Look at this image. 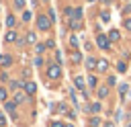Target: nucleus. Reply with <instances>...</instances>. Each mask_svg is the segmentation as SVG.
<instances>
[{
	"label": "nucleus",
	"instance_id": "3",
	"mask_svg": "<svg viewBox=\"0 0 131 127\" xmlns=\"http://www.w3.org/2000/svg\"><path fill=\"white\" fill-rule=\"evenodd\" d=\"M61 76V68H59V64H53V66H49L47 68V78H59Z\"/></svg>",
	"mask_w": 131,
	"mask_h": 127
},
{
	"label": "nucleus",
	"instance_id": "30",
	"mask_svg": "<svg viewBox=\"0 0 131 127\" xmlns=\"http://www.w3.org/2000/svg\"><path fill=\"white\" fill-rule=\"evenodd\" d=\"M4 98H6V90H4V88H0V100H4Z\"/></svg>",
	"mask_w": 131,
	"mask_h": 127
},
{
	"label": "nucleus",
	"instance_id": "22",
	"mask_svg": "<svg viewBox=\"0 0 131 127\" xmlns=\"http://www.w3.org/2000/svg\"><path fill=\"white\" fill-rule=\"evenodd\" d=\"M6 25H8V27H14V16H12V14L6 18Z\"/></svg>",
	"mask_w": 131,
	"mask_h": 127
},
{
	"label": "nucleus",
	"instance_id": "36",
	"mask_svg": "<svg viewBox=\"0 0 131 127\" xmlns=\"http://www.w3.org/2000/svg\"><path fill=\"white\" fill-rule=\"evenodd\" d=\"M102 2H104V4H108V2H111V0H102Z\"/></svg>",
	"mask_w": 131,
	"mask_h": 127
},
{
	"label": "nucleus",
	"instance_id": "1",
	"mask_svg": "<svg viewBox=\"0 0 131 127\" xmlns=\"http://www.w3.org/2000/svg\"><path fill=\"white\" fill-rule=\"evenodd\" d=\"M96 45L100 47V49H104V51H108L111 49V39H108V35H96Z\"/></svg>",
	"mask_w": 131,
	"mask_h": 127
},
{
	"label": "nucleus",
	"instance_id": "31",
	"mask_svg": "<svg viewBox=\"0 0 131 127\" xmlns=\"http://www.w3.org/2000/svg\"><path fill=\"white\" fill-rule=\"evenodd\" d=\"M4 125H6V119H4V115L0 113V127H4Z\"/></svg>",
	"mask_w": 131,
	"mask_h": 127
},
{
	"label": "nucleus",
	"instance_id": "9",
	"mask_svg": "<svg viewBox=\"0 0 131 127\" xmlns=\"http://www.w3.org/2000/svg\"><path fill=\"white\" fill-rule=\"evenodd\" d=\"M25 98H27V92H16L14 94V102H25Z\"/></svg>",
	"mask_w": 131,
	"mask_h": 127
},
{
	"label": "nucleus",
	"instance_id": "37",
	"mask_svg": "<svg viewBox=\"0 0 131 127\" xmlns=\"http://www.w3.org/2000/svg\"><path fill=\"white\" fill-rule=\"evenodd\" d=\"M66 127H74V125H66Z\"/></svg>",
	"mask_w": 131,
	"mask_h": 127
},
{
	"label": "nucleus",
	"instance_id": "35",
	"mask_svg": "<svg viewBox=\"0 0 131 127\" xmlns=\"http://www.w3.org/2000/svg\"><path fill=\"white\" fill-rule=\"evenodd\" d=\"M104 127H115V123H111V121H108V123H104Z\"/></svg>",
	"mask_w": 131,
	"mask_h": 127
},
{
	"label": "nucleus",
	"instance_id": "20",
	"mask_svg": "<svg viewBox=\"0 0 131 127\" xmlns=\"http://www.w3.org/2000/svg\"><path fill=\"white\" fill-rule=\"evenodd\" d=\"M88 84H90V86H96V76L90 74V76H88Z\"/></svg>",
	"mask_w": 131,
	"mask_h": 127
},
{
	"label": "nucleus",
	"instance_id": "12",
	"mask_svg": "<svg viewBox=\"0 0 131 127\" xmlns=\"http://www.w3.org/2000/svg\"><path fill=\"white\" fill-rule=\"evenodd\" d=\"M100 20H102V23H108V20H111V14H108L106 10H102V12H100Z\"/></svg>",
	"mask_w": 131,
	"mask_h": 127
},
{
	"label": "nucleus",
	"instance_id": "15",
	"mask_svg": "<svg viewBox=\"0 0 131 127\" xmlns=\"http://www.w3.org/2000/svg\"><path fill=\"white\" fill-rule=\"evenodd\" d=\"M37 41V35L35 33H27V43H35Z\"/></svg>",
	"mask_w": 131,
	"mask_h": 127
},
{
	"label": "nucleus",
	"instance_id": "5",
	"mask_svg": "<svg viewBox=\"0 0 131 127\" xmlns=\"http://www.w3.org/2000/svg\"><path fill=\"white\" fill-rule=\"evenodd\" d=\"M35 90H37L35 82H25V92L27 94H35Z\"/></svg>",
	"mask_w": 131,
	"mask_h": 127
},
{
	"label": "nucleus",
	"instance_id": "29",
	"mask_svg": "<svg viewBox=\"0 0 131 127\" xmlns=\"http://www.w3.org/2000/svg\"><path fill=\"white\" fill-rule=\"evenodd\" d=\"M115 84H117V80H115V76H111L108 78V86H115Z\"/></svg>",
	"mask_w": 131,
	"mask_h": 127
},
{
	"label": "nucleus",
	"instance_id": "4",
	"mask_svg": "<svg viewBox=\"0 0 131 127\" xmlns=\"http://www.w3.org/2000/svg\"><path fill=\"white\" fill-rule=\"evenodd\" d=\"M74 84H76V88H78V90H82V92H84V86H86V84H84V78H82V76H76V78H74Z\"/></svg>",
	"mask_w": 131,
	"mask_h": 127
},
{
	"label": "nucleus",
	"instance_id": "34",
	"mask_svg": "<svg viewBox=\"0 0 131 127\" xmlns=\"http://www.w3.org/2000/svg\"><path fill=\"white\" fill-rule=\"evenodd\" d=\"M53 127H66V125H63V123H59V121H55V123H53Z\"/></svg>",
	"mask_w": 131,
	"mask_h": 127
},
{
	"label": "nucleus",
	"instance_id": "39",
	"mask_svg": "<svg viewBox=\"0 0 131 127\" xmlns=\"http://www.w3.org/2000/svg\"><path fill=\"white\" fill-rule=\"evenodd\" d=\"M129 127H131V125H129Z\"/></svg>",
	"mask_w": 131,
	"mask_h": 127
},
{
	"label": "nucleus",
	"instance_id": "33",
	"mask_svg": "<svg viewBox=\"0 0 131 127\" xmlns=\"http://www.w3.org/2000/svg\"><path fill=\"white\" fill-rule=\"evenodd\" d=\"M125 29H127V31H131V20H129V18L125 20Z\"/></svg>",
	"mask_w": 131,
	"mask_h": 127
},
{
	"label": "nucleus",
	"instance_id": "7",
	"mask_svg": "<svg viewBox=\"0 0 131 127\" xmlns=\"http://www.w3.org/2000/svg\"><path fill=\"white\" fill-rule=\"evenodd\" d=\"M96 66H98V59H94V57H88L86 59V68L88 70H96Z\"/></svg>",
	"mask_w": 131,
	"mask_h": 127
},
{
	"label": "nucleus",
	"instance_id": "2",
	"mask_svg": "<svg viewBox=\"0 0 131 127\" xmlns=\"http://www.w3.org/2000/svg\"><path fill=\"white\" fill-rule=\"evenodd\" d=\"M37 25H39L41 31H49V27H51V18L41 14V16H37Z\"/></svg>",
	"mask_w": 131,
	"mask_h": 127
},
{
	"label": "nucleus",
	"instance_id": "13",
	"mask_svg": "<svg viewBox=\"0 0 131 127\" xmlns=\"http://www.w3.org/2000/svg\"><path fill=\"white\" fill-rule=\"evenodd\" d=\"M108 39H111V41H117V39H119V31H117V29H113V31L108 33Z\"/></svg>",
	"mask_w": 131,
	"mask_h": 127
},
{
	"label": "nucleus",
	"instance_id": "8",
	"mask_svg": "<svg viewBox=\"0 0 131 127\" xmlns=\"http://www.w3.org/2000/svg\"><path fill=\"white\" fill-rule=\"evenodd\" d=\"M10 64H12V57H10V55H2V57H0V66H4V68H8Z\"/></svg>",
	"mask_w": 131,
	"mask_h": 127
},
{
	"label": "nucleus",
	"instance_id": "23",
	"mask_svg": "<svg viewBox=\"0 0 131 127\" xmlns=\"http://www.w3.org/2000/svg\"><path fill=\"white\" fill-rule=\"evenodd\" d=\"M23 20H31V12H29V10L23 12Z\"/></svg>",
	"mask_w": 131,
	"mask_h": 127
},
{
	"label": "nucleus",
	"instance_id": "19",
	"mask_svg": "<svg viewBox=\"0 0 131 127\" xmlns=\"http://www.w3.org/2000/svg\"><path fill=\"white\" fill-rule=\"evenodd\" d=\"M90 125H92V127H98V125H100V119H98V117H92V119H90Z\"/></svg>",
	"mask_w": 131,
	"mask_h": 127
},
{
	"label": "nucleus",
	"instance_id": "16",
	"mask_svg": "<svg viewBox=\"0 0 131 127\" xmlns=\"http://www.w3.org/2000/svg\"><path fill=\"white\" fill-rule=\"evenodd\" d=\"M74 12H76V10H74L72 6H66V16H70V18H74Z\"/></svg>",
	"mask_w": 131,
	"mask_h": 127
},
{
	"label": "nucleus",
	"instance_id": "21",
	"mask_svg": "<svg viewBox=\"0 0 131 127\" xmlns=\"http://www.w3.org/2000/svg\"><path fill=\"white\" fill-rule=\"evenodd\" d=\"M14 104H16L14 100H12V102H6V111H8V113H12V111H14Z\"/></svg>",
	"mask_w": 131,
	"mask_h": 127
},
{
	"label": "nucleus",
	"instance_id": "10",
	"mask_svg": "<svg viewBox=\"0 0 131 127\" xmlns=\"http://www.w3.org/2000/svg\"><path fill=\"white\" fill-rule=\"evenodd\" d=\"M96 68H98L100 72H104V70L108 68V61H106V59H98V66H96Z\"/></svg>",
	"mask_w": 131,
	"mask_h": 127
},
{
	"label": "nucleus",
	"instance_id": "38",
	"mask_svg": "<svg viewBox=\"0 0 131 127\" xmlns=\"http://www.w3.org/2000/svg\"><path fill=\"white\" fill-rule=\"evenodd\" d=\"M88 2H92V0H88Z\"/></svg>",
	"mask_w": 131,
	"mask_h": 127
},
{
	"label": "nucleus",
	"instance_id": "26",
	"mask_svg": "<svg viewBox=\"0 0 131 127\" xmlns=\"http://www.w3.org/2000/svg\"><path fill=\"white\" fill-rule=\"evenodd\" d=\"M14 4H16V8H23L25 6V0H14Z\"/></svg>",
	"mask_w": 131,
	"mask_h": 127
},
{
	"label": "nucleus",
	"instance_id": "18",
	"mask_svg": "<svg viewBox=\"0 0 131 127\" xmlns=\"http://www.w3.org/2000/svg\"><path fill=\"white\" fill-rule=\"evenodd\" d=\"M80 59H82V55H80L78 51H74V53H72V61H76V64H78Z\"/></svg>",
	"mask_w": 131,
	"mask_h": 127
},
{
	"label": "nucleus",
	"instance_id": "27",
	"mask_svg": "<svg viewBox=\"0 0 131 127\" xmlns=\"http://www.w3.org/2000/svg\"><path fill=\"white\" fill-rule=\"evenodd\" d=\"M45 47H55V41H53V39H49V41L45 43Z\"/></svg>",
	"mask_w": 131,
	"mask_h": 127
},
{
	"label": "nucleus",
	"instance_id": "14",
	"mask_svg": "<svg viewBox=\"0 0 131 127\" xmlns=\"http://www.w3.org/2000/svg\"><path fill=\"white\" fill-rule=\"evenodd\" d=\"M90 113H100V102H92L90 104Z\"/></svg>",
	"mask_w": 131,
	"mask_h": 127
},
{
	"label": "nucleus",
	"instance_id": "17",
	"mask_svg": "<svg viewBox=\"0 0 131 127\" xmlns=\"http://www.w3.org/2000/svg\"><path fill=\"white\" fill-rule=\"evenodd\" d=\"M70 27H72V29H80V27H82V23H80V20H74V18H72Z\"/></svg>",
	"mask_w": 131,
	"mask_h": 127
},
{
	"label": "nucleus",
	"instance_id": "28",
	"mask_svg": "<svg viewBox=\"0 0 131 127\" xmlns=\"http://www.w3.org/2000/svg\"><path fill=\"white\" fill-rule=\"evenodd\" d=\"M117 70H119V72H125V70H127V66H125V64H119V66H117Z\"/></svg>",
	"mask_w": 131,
	"mask_h": 127
},
{
	"label": "nucleus",
	"instance_id": "24",
	"mask_svg": "<svg viewBox=\"0 0 131 127\" xmlns=\"http://www.w3.org/2000/svg\"><path fill=\"white\" fill-rule=\"evenodd\" d=\"M70 43H72V45H74V47H78V39H76V37H74V35H72V37H70Z\"/></svg>",
	"mask_w": 131,
	"mask_h": 127
},
{
	"label": "nucleus",
	"instance_id": "6",
	"mask_svg": "<svg viewBox=\"0 0 131 127\" xmlns=\"http://www.w3.org/2000/svg\"><path fill=\"white\" fill-rule=\"evenodd\" d=\"M96 92H98V98H106L108 96V86H98Z\"/></svg>",
	"mask_w": 131,
	"mask_h": 127
},
{
	"label": "nucleus",
	"instance_id": "25",
	"mask_svg": "<svg viewBox=\"0 0 131 127\" xmlns=\"http://www.w3.org/2000/svg\"><path fill=\"white\" fill-rule=\"evenodd\" d=\"M119 92L125 94V92H127V84H121V86H119Z\"/></svg>",
	"mask_w": 131,
	"mask_h": 127
},
{
	"label": "nucleus",
	"instance_id": "11",
	"mask_svg": "<svg viewBox=\"0 0 131 127\" xmlns=\"http://www.w3.org/2000/svg\"><path fill=\"white\" fill-rule=\"evenodd\" d=\"M6 41H8V43L16 41V33H14V31H8V33H6Z\"/></svg>",
	"mask_w": 131,
	"mask_h": 127
},
{
	"label": "nucleus",
	"instance_id": "32",
	"mask_svg": "<svg viewBox=\"0 0 131 127\" xmlns=\"http://www.w3.org/2000/svg\"><path fill=\"white\" fill-rule=\"evenodd\" d=\"M45 51V45H37V53H43Z\"/></svg>",
	"mask_w": 131,
	"mask_h": 127
}]
</instances>
